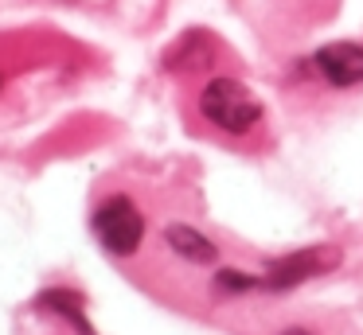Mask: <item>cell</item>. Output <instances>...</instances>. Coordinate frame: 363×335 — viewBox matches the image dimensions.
<instances>
[{
    "label": "cell",
    "instance_id": "cell-6",
    "mask_svg": "<svg viewBox=\"0 0 363 335\" xmlns=\"http://www.w3.org/2000/svg\"><path fill=\"white\" fill-rule=\"evenodd\" d=\"M164 62L172 70H184V74H191V70H207L215 62L211 39H203L199 31H191V35H184L180 43H172V51H168Z\"/></svg>",
    "mask_w": 363,
    "mask_h": 335
},
{
    "label": "cell",
    "instance_id": "cell-3",
    "mask_svg": "<svg viewBox=\"0 0 363 335\" xmlns=\"http://www.w3.org/2000/svg\"><path fill=\"white\" fill-rule=\"evenodd\" d=\"M340 249L336 246H308V249H297V254H285L277 261H269L266 277H262V288L269 293H285V288H297L301 280H313L320 273L336 269L340 265Z\"/></svg>",
    "mask_w": 363,
    "mask_h": 335
},
{
    "label": "cell",
    "instance_id": "cell-4",
    "mask_svg": "<svg viewBox=\"0 0 363 335\" xmlns=\"http://www.w3.org/2000/svg\"><path fill=\"white\" fill-rule=\"evenodd\" d=\"M316 70L332 86H359L363 82V47L359 43H328L316 51Z\"/></svg>",
    "mask_w": 363,
    "mask_h": 335
},
{
    "label": "cell",
    "instance_id": "cell-1",
    "mask_svg": "<svg viewBox=\"0 0 363 335\" xmlns=\"http://www.w3.org/2000/svg\"><path fill=\"white\" fill-rule=\"evenodd\" d=\"M199 109L211 125H219L223 132H235V137L250 132L262 121V101L235 78H211L199 93Z\"/></svg>",
    "mask_w": 363,
    "mask_h": 335
},
{
    "label": "cell",
    "instance_id": "cell-9",
    "mask_svg": "<svg viewBox=\"0 0 363 335\" xmlns=\"http://www.w3.org/2000/svg\"><path fill=\"white\" fill-rule=\"evenodd\" d=\"M281 335H313V331H305V327H285Z\"/></svg>",
    "mask_w": 363,
    "mask_h": 335
},
{
    "label": "cell",
    "instance_id": "cell-8",
    "mask_svg": "<svg viewBox=\"0 0 363 335\" xmlns=\"http://www.w3.org/2000/svg\"><path fill=\"white\" fill-rule=\"evenodd\" d=\"M215 288L219 293H250V288H262V280L250 277V273H238V269H219L215 273Z\"/></svg>",
    "mask_w": 363,
    "mask_h": 335
},
{
    "label": "cell",
    "instance_id": "cell-2",
    "mask_svg": "<svg viewBox=\"0 0 363 335\" xmlns=\"http://www.w3.org/2000/svg\"><path fill=\"white\" fill-rule=\"evenodd\" d=\"M94 234L113 257H133L141 249V238H145V218L133 207V199L113 195V199H106L94 210Z\"/></svg>",
    "mask_w": 363,
    "mask_h": 335
},
{
    "label": "cell",
    "instance_id": "cell-7",
    "mask_svg": "<svg viewBox=\"0 0 363 335\" xmlns=\"http://www.w3.org/2000/svg\"><path fill=\"white\" fill-rule=\"evenodd\" d=\"M35 304H40V308H48V312H59V316H67L82 335H94V331H90V324H86V316H82V296L71 293V288H48V293H43Z\"/></svg>",
    "mask_w": 363,
    "mask_h": 335
},
{
    "label": "cell",
    "instance_id": "cell-5",
    "mask_svg": "<svg viewBox=\"0 0 363 335\" xmlns=\"http://www.w3.org/2000/svg\"><path fill=\"white\" fill-rule=\"evenodd\" d=\"M164 242H168L172 254H180L184 261H191V265H215L219 261L215 242L207 238V234H199L196 226H188V222H168L164 226Z\"/></svg>",
    "mask_w": 363,
    "mask_h": 335
}]
</instances>
